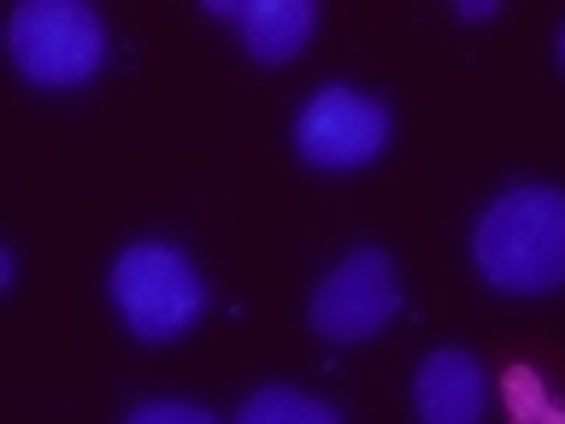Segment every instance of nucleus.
Returning a JSON list of instances; mask_svg holds the SVG:
<instances>
[{
    "mask_svg": "<svg viewBox=\"0 0 565 424\" xmlns=\"http://www.w3.org/2000/svg\"><path fill=\"white\" fill-rule=\"evenodd\" d=\"M471 259L507 295L559 289L565 283V189L519 183L494 194L471 230Z\"/></svg>",
    "mask_w": 565,
    "mask_h": 424,
    "instance_id": "nucleus-1",
    "label": "nucleus"
},
{
    "mask_svg": "<svg viewBox=\"0 0 565 424\" xmlns=\"http://www.w3.org/2000/svg\"><path fill=\"white\" fill-rule=\"evenodd\" d=\"M12 65L42 88H77L106 60V30L83 0H24L7 18Z\"/></svg>",
    "mask_w": 565,
    "mask_h": 424,
    "instance_id": "nucleus-2",
    "label": "nucleus"
},
{
    "mask_svg": "<svg viewBox=\"0 0 565 424\" xmlns=\"http://www.w3.org/2000/svg\"><path fill=\"white\" fill-rule=\"evenodd\" d=\"M113 300L141 342H171L206 307L201 272L166 242H130L113 265Z\"/></svg>",
    "mask_w": 565,
    "mask_h": 424,
    "instance_id": "nucleus-3",
    "label": "nucleus"
},
{
    "mask_svg": "<svg viewBox=\"0 0 565 424\" xmlns=\"http://www.w3.org/2000/svg\"><path fill=\"white\" fill-rule=\"evenodd\" d=\"M295 148H300V159H307V166H318V171L371 166V159L388 148V113H383V100L360 95V88L324 83L307 106H300V118H295Z\"/></svg>",
    "mask_w": 565,
    "mask_h": 424,
    "instance_id": "nucleus-4",
    "label": "nucleus"
},
{
    "mask_svg": "<svg viewBox=\"0 0 565 424\" xmlns=\"http://www.w3.org/2000/svg\"><path fill=\"white\" fill-rule=\"evenodd\" d=\"M401 307V277H395V259L383 247H353V254L335 265V272L312 289V330L324 342H365L377 336Z\"/></svg>",
    "mask_w": 565,
    "mask_h": 424,
    "instance_id": "nucleus-5",
    "label": "nucleus"
},
{
    "mask_svg": "<svg viewBox=\"0 0 565 424\" xmlns=\"http://www.w3.org/2000/svg\"><path fill=\"white\" fill-rule=\"evenodd\" d=\"M413 401H418V424H483V401H489L483 365L466 348H436L418 365Z\"/></svg>",
    "mask_w": 565,
    "mask_h": 424,
    "instance_id": "nucleus-6",
    "label": "nucleus"
},
{
    "mask_svg": "<svg viewBox=\"0 0 565 424\" xmlns=\"http://www.w3.org/2000/svg\"><path fill=\"white\" fill-rule=\"evenodd\" d=\"M206 12L230 18L259 65H289L312 42V24H318L312 0H236V7L230 0H206Z\"/></svg>",
    "mask_w": 565,
    "mask_h": 424,
    "instance_id": "nucleus-7",
    "label": "nucleus"
},
{
    "mask_svg": "<svg viewBox=\"0 0 565 424\" xmlns=\"http://www.w3.org/2000/svg\"><path fill=\"white\" fill-rule=\"evenodd\" d=\"M236 424H342V413L318 395H300L289 383H265L236 406Z\"/></svg>",
    "mask_w": 565,
    "mask_h": 424,
    "instance_id": "nucleus-8",
    "label": "nucleus"
},
{
    "mask_svg": "<svg viewBox=\"0 0 565 424\" xmlns=\"http://www.w3.org/2000/svg\"><path fill=\"white\" fill-rule=\"evenodd\" d=\"M501 389H507L512 424H542V413H547V383H542L536 365H512L507 378H501Z\"/></svg>",
    "mask_w": 565,
    "mask_h": 424,
    "instance_id": "nucleus-9",
    "label": "nucleus"
},
{
    "mask_svg": "<svg viewBox=\"0 0 565 424\" xmlns=\"http://www.w3.org/2000/svg\"><path fill=\"white\" fill-rule=\"evenodd\" d=\"M124 424H218V418L194 401H141Z\"/></svg>",
    "mask_w": 565,
    "mask_h": 424,
    "instance_id": "nucleus-10",
    "label": "nucleus"
},
{
    "mask_svg": "<svg viewBox=\"0 0 565 424\" xmlns=\"http://www.w3.org/2000/svg\"><path fill=\"white\" fill-rule=\"evenodd\" d=\"M459 18H494V0H459Z\"/></svg>",
    "mask_w": 565,
    "mask_h": 424,
    "instance_id": "nucleus-11",
    "label": "nucleus"
},
{
    "mask_svg": "<svg viewBox=\"0 0 565 424\" xmlns=\"http://www.w3.org/2000/svg\"><path fill=\"white\" fill-rule=\"evenodd\" d=\"M542 424H565V413H559V406H547V413H542Z\"/></svg>",
    "mask_w": 565,
    "mask_h": 424,
    "instance_id": "nucleus-12",
    "label": "nucleus"
},
{
    "mask_svg": "<svg viewBox=\"0 0 565 424\" xmlns=\"http://www.w3.org/2000/svg\"><path fill=\"white\" fill-rule=\"evenodd\" d=\"M559 60H565V30H559Z\"/></svg>",
    "mask_w": 565,
    "mask_h": 424,
    "instance_id": "nucleus-13",
    "label": "nucleus"
}]
</instances>
